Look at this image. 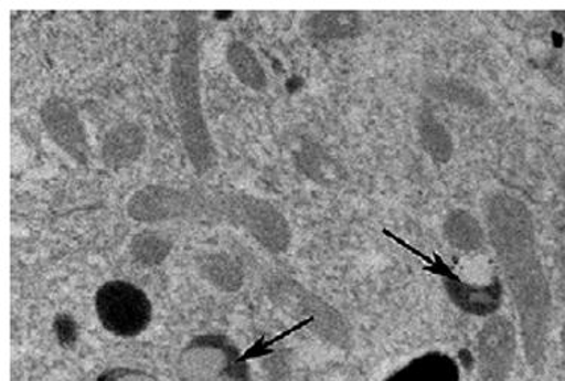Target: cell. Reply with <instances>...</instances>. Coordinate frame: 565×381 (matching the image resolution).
<instances>
[{
    "instance_id": "obj_1",
    "label": "cell",
    "mask_w": 565,
    "mask_h": 381,
    "mask_svg": "<svg viewBox=\"0 0 565 381\" xmlns=\"http://www.w3.org/2000/svg\"><path fill=\"white\" fill-rule=\"evenodd\" d=\"M488 243L518 318L526 367L542 374L554 320V294L540 254L537 226L525 201L505 190L484 199Z\"/></svg>"
},
{
    "instance_id": "obj_2",
    "label": "cell",
    "mask_w": 565,
    "mask_h": 381,
    "mask_svg": "<svg viewBox=\"0 0 565 381\" xmlns=\"http://www.w3.org/2000/svg\"><path fill=\"white\" fill-rule=\"evenodd\" d=\"M168 78L184 155L198 177H207L217 168L218 151L202 102L201 24L195 11L177 15Z\"/></svg>"
},
{
    "instance_id": "obj_3",
    "label": "cell",
    "mask_w": 565,
    "mask_h": 381,
    "mask_svg": "<svg viewBox=\"0 0 565 381\" xmlns=\"http://www.w3.org/2000/svg\"><path fill=\"white\" fill-rule=\"evenodd\" d=\"M209 210H216L231 221L241 223L274 254H282L290 246V225L267 199L246 192L209 194Z\"/></svg>"
},
{
    "instance_id": "obj_4",
    "label": "cell",
    "mask_w": 565,
    "mask_h": 381,
    "mask_svg": "<svg viewBox=\"0 0 565 381\" xmlns=\"http://www.w3.org/2000/svg\"><path fill=\"white\" fill-rule=\"evenodd\" d=\"M98 320L117 337H138L150 326L152 306L142 289L130 282H107L96 294Z\"/></svg>"
},
{
    "instance_id": "obj_5",
    "label": "cell",
    "mask_w": 565,
    "mask_h": 381,
    "mask_svg": "<svg viewBox=\"0 0 565 381\" xmlns=\"http://www.w3.org/2000/svg\"><path fill=\"white\" fill-rule=\"evenodd\" d=\"M521 347L511 318L502 314L486 318L476 338L477 381H510Z\"/></svg>"
},
{
    "instance_id": "obj_6",
    "label": "cell",
    "mask_w": 565,
    "mask_h": 381,
    "mask_svg": "<svg viewBox=\"0 0 565 381\" xmlns=\"http://www.w3.org/2000/svg\"><path fill=\"white\" fill-rule=\"evenodd\" d=\"M209 209V194L172 188L167 184H148L131 194L127 210L139 222H159L167 219L193 215Z\"/></svg>"
},
{
    "instance_id": "obj_7",
    "label": "cell",
    "mask_w": 565,
    "mask_h": 381,
    "mask_svg": "<svg viewBox=\"0 0 565 381\" xmlns=\"http://www.w3.org/2000/svg\"><path fill=\"white\" fill-rule=\"evenodd\" d=\"M40 118L45 133L57 148H61L77 165L89 163L88 135L72 99L52 95L41 105Z\"/></svg>"
},
{
    "instance_id": "obj_8",
    "label": "cell",
    "mask_w": 565,
    "mask_h": 381,
    "mask_svg": "<svg viewBox=\"0 0 565 381\" xmlns=\"http://www.w3.org/2000/svg\"><path fill=\"white\" fill-rule=\"evenodd\" d=\"M286 297L284 300L287 301L291 308H295L297 314L303 318L302 325L316 326L319 329L321 337L328 339L337 346L349 347L352 342V331L348 321L337 309L326 304L320 297L313 296L308 293L307 289L300 287L295 282H287Z\"/></svg>"
},
{
    "instance_id": "obj_9",
    "label": "cell",
    "mask_w": 565,
    "mask_h": 381,
    "mask_svg": "<svg viewBox=\"0 0 565 381\" xmlns=\"http://www.w3.org/2000/svg\"><path fill=\"white\" fill-rule=\"evenodd\" d=\"M444 289L449 301L460 313L470 315V317L482 318V320L499 314L505 294L504 285H502L499 276L492 277L486 284L484 282L473 284V282L451 275V272L444 273Z\"/></svg>"
},
{
    "instance_id": "obj_10",
    "label": "cell",
    "mask_w": 565,
    "mask_h": 381,
    "mask_svg": "<svg viewBox=\"0 0 565 381\" xmlns=\"http://www.w3.org/2000/svg\"><path fill=\"white\" fill-rule=\"evenodd\" d=\"M147 149V133L134 121L117 124L106 133L102 142V161L105 168L119 172L138 163Z\"/></svg>"
},
{
    "instance_id": "obj_11",
    "label": "cell",
    "mask_w": 565,
    "mask_h": 381,
    "mask_svg": "<svg viewBox=\"0 0 565 381\" xmlns=\"http://www.w3.org/2000/svg\"><path fill=\"white\" fill-rule=\"evenodd\" d=\"M382 381H461L460 364L445 351L416 356Z\"/></svg>"
},
{
    "instance_id": "obj_12",
    "label": "cell",
    "mask_w": 565,
    "mask_h": 381,
    "mask_svg": "<svg viewBox=\"0 0 565 381\" xmlns=\"http://www.w3.org/2000/svg\"><path fill=\"white\" fill-rule=\"evenodd\" d=\"M309 39L320 43L358 39L365 31V19L356 11L312 12L303 23Z\"/></svg>"
},
{
    "instance_id": "obj_13",
    "label": "cell",
    "mask_w": 565,
    "mask_h": 381,
    "mask_svg": "<svg viewBox=\"0 0 565 381\" xmlns=\"http://www.w3.org/2000/svg\"><path fill=\"white\" fill-rule=\"evenodd\" d=\"M443 235L449 247L463 255L477 254L488 243L486 226L476 214L465 209L451 210L445 215Z\"/></svg>"
},
{
    "instance_id": "obj_14",
    "label": "cell",
    "mask_w": 565,
    "mask_h": 381,
    "mask_svg": "<svg viewBox=\"0 0 565 381\" xmlns=\"http://www.w3.org/2000/svg\"><path fill=\"white\" fill-rule=\"evenodd\" d=\"M416 130L420 147L436 165H448L452 160L454 139L451 131L430 109H423L416 118Z\"/></svg>"
},
{
    "instance_id": "obj_15",
    "label": "cell",
    "mask_w": 565,
    "mask_h": 381,
    "mask_svg": "<svg viewBox=\"0 0 565 381\" xmlns=\"http://www.w3.org/2000/svg\"><path fill=\"white\" fill-rule=\"evenodd\" d=\"M226 62L237 81L247 89L263 93L269 85L266 70L257 53L241 40H233L226 47Z\"/></svg>"
},
{
    "instance_id": "obj_16",
    "label": "cell",
    "mask_w": 565,
    "mask_h": 381,
    "mask_svg": "<svg viewBox=\"0 0 565 381\" xmlns=\"http://www.w3.org/2000/svg\"><path fill=\"white\" fill-rule=\"evenodd\" d=\"M428 94L443 102L452 103L456 106L482 107L486 103L484 94L478 91L470 83L460 81V78H435L428 82Z\"/></svg>"
},
{
    "instance_id": "obj_17",
    "label": "cell",
    "mask_w": 565,
    "mask_h": 381,
    "mask_svg": "<svg viewBox=\"0 0 565 381\" xmlns=\"http://www.w3.org/2000/svg\"><path fill=\"white\" fill-rule=\"evenodd\" d=\"M143 237V235H142ZM138 254L146 261L159 260L163 254L162 244L156 242L154 237H143L138 242Z\"/></svg>"
},
{
    "instance_id": "obj_18",
    "label": "cell",
    "mask_w": 565,
    "mask_h": 381,
    "mask_svg": "<svg viewBox=\"0 0 565 381\" xmlns=\"http://www.w3.org/2000/svg\"><path fill=\"white\" fill-rule=\"evenodd\" d=\"M555 264L558 268L559 276L565 281V244L558 247L555 254Z\"/></svg>"
},
{
    "instance_id": "obj_19",
    "label": "cell",
    "mask_w": 565,
    "mask_h": 381,
    "mask_svg": "<svg viewBox=\"0 0 565 381\" xmlns=\"http://www.w3.org/2000/svg\"><path fill=\"white\" fill-rule=\"evenodd\" d=\"M559 343H561V350H563V353L565 356V321H564L563 327H561Z\"/></svg>"
},
{
    "instance_id": "obj_20",
    "label": "cell",
    "mask_w": 565,
    "mask_h": 381,
    "mask_svg": "<svg viewBox=\"0 0 565 381\" xmlns=\"http://www.w3.org/2000/svg\"><path fill=\"white\" fill-rule=\"evenodd\" d=\"M558 188H559L561 193H563V197L565 199V172L561 173V176H559Z\"/></svg>"
},
{
    "instance_id": "obj_21",
    "label": "cell",
    "mask_w": 565,
    "mask_h": 381,
    "mask_svg": "<svg viewBox=\"0 0 565 381\" xmlns=\"http://www.w3.org/2000/svg\"><path fill=\"white\" fill-rule=\"evenodd\" d=\"M558 17V22L563 24V28L565 29V11L564 12H556L555 14Z\"/></svg>"
}]
</instances>
